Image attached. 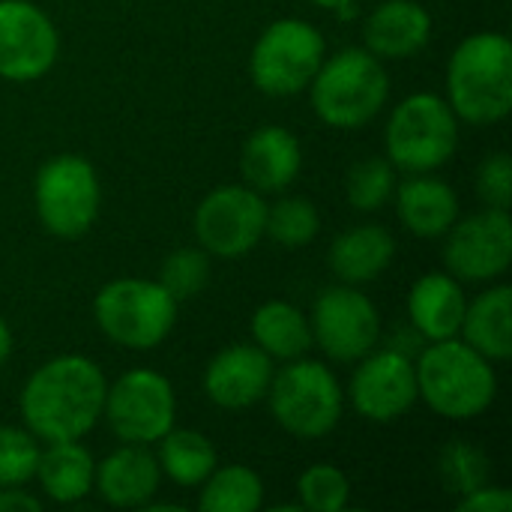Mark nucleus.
<instances>
[{
    "instance_id": "5701e85b",
    "label": "nucleus",
    "mask_w": 512,
    "mask_h": 512,
    "mask_svg": "<svg viewBox=\"0 0 512 512\" xmlns=\"http://www.w3.org/2000/svg\"><path fill=\"white\" fill-rule=\"evenodd\" d=\"M465 342L489 360H510L512 354V288L495 285L468 303L462 330Z\"/></svg>"
},
{
    "instance_id": "aec40b11",
    "label": "nucleus",
    "mask_w": 512,
    "mask_h": 512,
    "mask_svg": "<svg viewBox=\"0 0 512 512\" xmlns=\"http://www.w3.org/2000/svg\"><path fill=\"white\" fill-rule=\"evenodd\" d=\"M468 300L456 276L450 273H426L414 282L408 297V318L420 336L429 342L453 339L462 330Z\"/></svg>"
},
{
    "instance_id": "f8f14e48",
    "label": "nucleus",
    "mask_w": 512,
    "mask_h": 512,
    "mask_svg": "<svg viewBox=\"0 0 512 512\" xmlns=\"http://www.w3.org/2000/svg\"><path fill=\"white\" fill-rule=\"evenodd\" d=\"M312 342L333 360L351 363L366 357L378 345L381 318L366 294L351 285L327 288L309 318Z\"/></svg>"
},
{
    "instance_id": "c756f323",
    "label": "nucleus",
    "mask_w": 512,
    "mask_h": 512,
    "mask_svg": "<svg viewBox=\"0 0 512 512\" xmlns=\"http://www.w3.org/2000/svg\"><path fill=\"white\" fill-rule=\"evenodd\" d=\"M438 474L447 486V492L453 495H468L477 486H483L489 480V459L465 441H453L441 450L438 459Z\"/></svg>"
},
{
    "instance_id": "f3484780",
    "label": "nucleus",
    "mask_w": 512,
    "mask_h": 512,
    "mask_svg": "<svg viewBox=\"0 0 512 512\" xmlns=\"http://www.w3.org/2000/svg\"><path fill=\"white\" fill-rule=\"evenodd\" d=\"M366 51L381 60H405L420 54L432 39V18L417 0L378 3L363 27Z\"/></svg>"
},
{
    "instance_id": "9b49d317",
    "label": "nucleus",
    "mask_w": 512,
    "mask_h": 512,
    "mask_svg": "<svg viewBox=\"0 0 512 512\" xmlns=\"http://www.w3.org/2000/svg\"><path fill=\"white\" fill-rule=\"evenodd\" d=\"M267 204L252 186H219L195 210V237L207 255L243 258L264 237Z\"/></svg>"
},
{
    "instance_id": "9d476101",
    "label": "nucleus",
    "mask_w": 512,
    "mask_h": 512,
    "mask_svg": "<svg viewBox=\"0 0 512 512\" xmlns=\"http://www.w3.org/2000/svg\"><path fill=\"white\" fill-rule=\"evenodd\" d=\"M102 414L123 444L147 447L174 429L177 399L165 375L153 369H132L108 387Z\"/></svg>"
},
{
    "instance_id": "4be33fe9",
    "label": "nucleus",
    "mask_w": 512,
    "mask_h": 512,
    "mask_svg": "<svg viewBox=\"0 0 512 512\" xmlns=\"http://www.w3.org/2000/svg\"><path fill=\"white\" fill-rule=\"evenodd\" d=\"M396 258V240L381 225H357L330 246V267L345 285L378 279Z\"/></svg>"
},
{
    "instance_id": "dca6fc26",
    "label": "nucleus",
    "mask_w": 512,
    "mask_h": 512,
    "mask_svg": "<svg viewBox=\"0 0 512 512\" xmlns=\"http://www.w3.org/2000/svg\"><path fill=\"white\" fill-rule=\"evenodd\" d=\"M273 381V357L258 345H231L219 351L204 372V393L228 411L261 402Z\"/></svg>"
},
{
    "instance_id": "ddd939ff",
    "label": "nucleus",
    "mask_w": 512,
    "mask_h": 512,
    "mask_svg": "<svg viewBox=\"0 0 512 512\" xmlns=\"http://www.w3.org/2000/svg\"><path fill=\"white\" fill-rule=\"evenodd\" d=\"M54 21L30 0H0V78L36 81L57 63Z\"/></svg>"
},
{
    "instance_id": "473e14b6",
    "label": "nucleus",
    "mask_w": 512,
    "mask_h": 512,
    "mask_svg": "<svg viewBox=\"0 0 512 512\" xmlns=\"http://www.w3.org/2000/svg\"><path fill=\"white\" fill-rule=\"evenodd\" d=\"M39 447L30 432L0 426V489L24 486L36 477Z\"/></svg>"
},
{
    "instance_id": "7c9ffc66",
    "label": "nucleus",
    "mask_w": 512,
    "mask_h": 512,
    "mask_svg": "<svg viewBox=\"0 0 512 512\" xmlns=\"http://www.w3.org/2000/svg\"><path fill=\"white\" fill-rule=\"evenodd\" d=\"M210 279V261H207V252L204 249H177L165 258L162 264V276H159V285L180 303V300H189L195 297Z\"/></svg>"
},
{
    "instance_id": "6e6552de",
    "label": "nucleus",
    "mask_w": 512,
    "mask_h": 512,
    "mask_svg": "<svg viewBox=\"0 0 512 512\" xmlns=\"http://www.w3.org/2000/svg\"><path fill=\"white\" fill-rule=\"evenodd\" d=\"M102 204V186L93 165L75 153L48 159L33 180V207L54 237H81L93 228Z\"/></svg>"
},
{
    "instance_id": "412c9836",
    "label": "nucleus",
    "mask_w": 512,
    "mask_h": 512,
    "mask_svg": "<svg viewBox=\"0 0 512 512\" xmlns=\"http://www.w3.org/2000/svg\"><path fill=\"white\" fill-rule=\"evenodd\" d=\"M396 207L402 225L417 237H441L459 219L456 192L435 177L411 174L396 189Z\"/></svg>"
},
{
    "instance_id": "a211bd4d",
    "label": "nucleus",
    "mask_w": 512,
    "mask_h": 512,
    "mask_svg": "<svg viewBox=\"0 0 512 512\" xmlns=\"http://www.w3.org/2000/svg\"><path fill=\"white\" fill-rule=\"evenodd\" d=\"M303 165V150L297 135L282 126H261L252 132L240 153V171L255 192L288 189Z\"/></svg>"
},
{
    "instance_id": "1a4fd4ad",
    "label": "nucleus",
    "mask_w": 512,
    "mask_h": 512,
    "mask_svg": "<svg viewBox=\"0 0 512 512\" xmlns=\"http://www.w3.org/2000/svg\"><path fill=\"white\" fill-rule=\"evenodd\" d=\"M327 57L324 36L300 18L273 21L255 42L249 72L267 96H294L306 90Z\"/></svg>"
},
{
    "instance_id": "2f4dec72",
    "label": "nucleus",
    "mask_w": 512,
    "mask_h": 512,
    "mask_svg": "<svg viewBox=\"0 0 512 512\" xmlns=\"http://www.w3.org/2000/svg\"><path fill=\"white\" fill-rule=\"evenodd\" d=\"M300 501L303 507L312 512H339L348 504L351 495V483L348 477L333 468V465H312L309 471L300 474L297 483Z\"/></svg>"
},
{
    "instance_id": "e433bc0d",
    "label": "nucleus",
    "mask_w": 512,
    "mask_h": 512,
    "mask_svg": "<svg viewBox=\"0 0 512 512\" xmlns=\"http://www.w3.org/2000/svg\"><path fill=\"white\" fill-rule=\"evenodd\" d=\"M312 3L324 6V9H333V12H339L345 18V15H354V3L357 0H312Z\"/></svg>"
},
{
    "instance_id": "c85d7f7f",
    "label": "nucleus",
    "mask_w": 512,
    "mask_h": 512,
    "mask_svg": "<svg viewBox=\"0 0 512 512\" xmlns=\"http://www.w3.org/2000/svg\"><path fill=\"white\" fill-rule=\"evenodd\" d=\"M396 189V171H393V162L390 159H381V156H369V159H360L348 177H345V192H348V201L357 207V210H378L390 201Z\"/></svg>"
},
{
    "instance_id": "7ed1b4c3",
    "label": "nucleus",
    "mask_w": 512,
    "mask_h": 512,
    "mask_svg": "<svg viewBox=\"0 0 512 512\" xmlns=\"http://www.w3.org/2000/svg\"><path fill=\"white\" fill-rule=\"evenodd\" d=\"M417 393L426 405L447 420H474L498 396V378L492 360L474 351L465 339L432 342L417 366Z\"/></svg>"
},
{
    "instance_id": "b1692460",
    "label": "nucleus",
    "mask_w": 512,
    "mask_h": 512,
    "mask_svg": "<svg viewBox=\"0 0 512 512\" xmlns=\"http://www.w3.org/2000/svg\"><path fill=\"white\" fill-rule=\"evenodd\" d=\"M96 462L78 441H54L39 450L36 480L57 504H75L93 489Z\"/></svg>"
},
{
    "instance_id": "72a5a7b5",
    "label": "nucleus",
    "mask_w": 512,
    "mask_h": 512,
    "mask_svg": "<svg viewBox=\"0 0 512 512\" xmlns=\"http://www.w3.org/2000/svg\"><path fill=\"white\" fill-rule=\"evenodd\" d=\"M477 192L486 207L510 210L512 204V162L507 153H492L477 171Z\"/></svg>"
},
{
    "instance_id": "c9c22d12",
    "label": "nucleus",
    "mask_w": 512,
    "mask_h": 512,
    "mask_svg": "<svg viewBox=\"0 0 512 512\" xmlns=\"http://www.w3.org/2000/svg\"><path fill=\"white\" fill-rule=\"evenodd\" d=\"M42 504L18 486L0 489V512H39Z\"/></svg>"
},
{
    "instance_id": "cd10ccee",
    "label": "nucleus",
    "mask_w": 512,
    "mask_h": 512,
    "mask_svg": "<svg viewBox=\"0 0 512 512\" xmlns=\"http://www.w3.org/2000/svg\"><path fill=\"white\" fill-rule=\"evenodd\" d=\"M318 228H321V216H318V210H315V204L309 198L291 195V198H282L273 207H267L264 234L273 237L285 249L309 246L315 240Z\"/></svg>"
},
{
    "instance_id": "4c0bfd02",
    "label": "nucleus",
    "mask_w": 512,
    "mask_h": 512,
    "mask_svg": "<svg viewBox=\"0 0 512 512\" xmlns=\"http://www.w3.org/2000/svg\"><path fill=\"white\" fill-rule=\"evenodd\" d=\"M9 354H12V330H9V324L0 318V366L9 360Z\"/></svg>"
},
{
    "instance_id": "20e7f679",
    "label": "nucleus",
    "mask_w": 512,
    "mask_h": 512,
    "mask_svg": "<svg viewBox=\"0 0 512 512\" xmlns=\"http://www.w3.org/2000/svg\"><path fill=\"white\" fill-rule=\"evenodd\" d=\"M315 114L336 129L366 126L390 96V78L381 63L366 48H345L333 57H324L312 84Z\"/></svg>"
},
{
    "instance_id": "6ab92c4d",
    "label": "nucleus",
    "mask_w": 512,
    "mask_h": 512,
    "mask_svg": "<svg viewBox=\"0 0 512 512\" xmlns=\"http://www.w3.org/2000/svg\"><path fill=\"white\" fill-rule=\"evenodd\" d=\"M162 468L144 444H126L96 465L93 489L111 507H144L159 489Z\"/></svg>"
},
{
    "instance_id": "f257e3e1",
    "label": "nucleus",
    "mask_w": 512,
    "mask_h": 512,
    "mask_svg": "<svg viewBox=\"0 0 512 512\" xmlns=\"http://www.w3.org/2000/svg\"><path fill=\"white\" fill-rule=\"evenodd\" d=\"M102 369L78 354H63L39 366L21 390V417L33 438L81 441L102 417L105 408Z\"/></svg>"
},
{
    "instance_id": "0eeeda50",
    "label": "nucleus",
    "mask_w": 512,
    "mask_h": 512,
    "mask_svg": "<svg viewBox=\"0 0 512 512\" xmlns=\"http://www.w3.org/2000/svg\"><path fill=\"white\" fill-rule=\"evenodd\" d=\"M270 408L276 423L297 438H324L342 417V387L336 375L315 360H291L270 381Z\"/></svg>"
},
{
    "instance_id": "39448f33",
    "label": "nucleus",
    "mask_w": 512,
    "mask_h": 512,
    "mask_svg": "<svg viewBox=\"0 0 512 512\" xmlns=\"http://www.w3.org/2000/svg\"><path fill=\"white\" fill-rule=\"evenodd\" d=\"M387 159L408 174H426L453 159L459 147V117L447 99L414 93L402 99L384 132Z\"/></svg>"
},
{
    "instance_id": "bb28decb",
    "label": "nucleus",
    "mask_w": 512,
    "mask_h": 512,
    "mask_svg": "<svg viewBox=\"0 0 512 512\" xmlns=\"http://www.w3.org/2000/svg\"><path fill=\"white\" fill-rule=\"evenodd\" d=\"M201 486L198 507L204 512H255L264 504L261 477L246 465L213 468Z\"/></svg>"
},
{
    "instance_id": "393cba45",
    "label": "nucleus",
    "mask_w": 512,
    "mask_h": 512,
    "mask_svg": "<svg viewBox=\"0 0 512 512\" xmlns=\"http://www.w3.org/2000/svg\"><path fill=\"white\" fill-rule=\"evenodd\" d=\"M252 339L273 360H297L312 348V327L297 306L270 300L252 315Z\"/></svg>"
},
{
    "instance_id": "423d86ee",
    "label": "nucleus",
    "mask_w": 512,
    "mask_h": 512,
    "mask_svg": "<svg viewBox=\"0 0 512 512\" xmlns=\"http://www.w3.org/2000/svg\"><path fill=\"white\" fill-rule=\"evenodd\" d=\"M99 330L123 348L150 351L168 339L177 321V300L150 279H114L93 303Z\"/></svg>"
},
{
    "instance_id": "f704fd0d",
    "label": "nucleus",
    "mask_w": 512,
    "mask_h": 512,
    "mask_svg": "<svg viewBox=\"0 0 512 512\" xmlns=\"http://www.w3.org/2000/svg\"><path fill=\"white\" fill-rule=\"evenodd\" d=\"M459 510L462 512H510L512 510V495L507 489H498V486H477L474 492L462 495L459 501Z\"/></svg>"
},
{
    "instance_id": "4468645a",
    "label": "nucleus",
    "mask_w": 512,
    "mask_h": 512,
    "mask_svg": "<svg viewBox=\"0 0 512 512\" xmlns=\"http://www.w3.org/2000/svg\"><path fill=\"white\" fill-rule=\"evenodd\" d=\"M447 270L465 282H489L507 273L512 261L510 210L486 207L468 219H456L444 246Z\"/></svg>"
},
{
    "instance_id": "f03ea898",
    "label": "nucleus",
    "mask_w": 512,
    "mask_h": 512,
    "mask_svg": "<svg viewBox=\"0 0 512 512\" xmlns=\"http://www.w3.org/2000/svg\"><path fill=\"white\" fill-rule=\"evenodd\" d=\"M450 108L465 123H498L512 111V45L504 33L462 39L447 66Z\"/></svg>"
},
{
    "instance_id": "2eb2a0df",
    "label": "nucleus",
    "mask_w": 512,
    "mask_h": 512,
    "mask_svg": "<svg viewBox=\"0 0 512 512\" xmlns=\"http://www.w3.org/2000/svg\"><path fill=\"white\" fill-rule=\"evenodd\" d=\"M417 372L402 351H378L360 357L351 378V402L372 423H393L417 402Z\"/></svg>"
},
{
    "instance_id": "a878e982",
    "label": "nucleus",
    "mask_w": 512,
    "mask_h": 512,
    "mask_svg": "<svg viewBox=\"0 0 512 512\" xmlns=\"http://www.w3.org/2000/svg\"><path fill=\"white\" fill-rule=\"evenodd\" d=\"M156 462L168 480L192 489V486H201L210 477V471L216 468V450L201 432L171 429L168 435L159 438V459Z\"/></svg>"
}]
</instances>
